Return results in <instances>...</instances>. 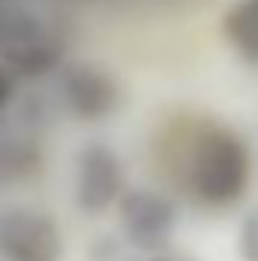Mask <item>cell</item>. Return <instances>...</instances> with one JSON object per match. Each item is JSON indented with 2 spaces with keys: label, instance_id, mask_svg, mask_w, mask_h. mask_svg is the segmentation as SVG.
<instances>
[{
  "label": "cell",
  "instance_id": "cell-9",
  "mask_svg": "<svg viewBox=\"0 0 258 261\" xmlns=\"http://www.w3.org/2000/svg\"><path fill=\"white\" fill-rule=\"evenodd\" d=\"M12 100H15V76L0 64V116L12 107Z\"/></svg>",
  "mask_w": 258,
  "mask_h": 261
},
{
  "label": "cell",
  "instance_id": "cell-4",
  "mask_svg": "<svg viewBox=\"0 0 258 261\" xmlns=\"http://www.w3.org/2000/svg\"><path fill=\"white\" fill-rule=\"evenodd\" d=\"M58 97L79 122H104L122 107V85L113 70L94 61H67L58 70Z\"/></svg>",
  "mask_w": 258,
  "mask_h": 261
},
{
  "label": "cell",
  "instance_id": "cell-2",
  "mask_svg": "<svg viewBox=\"0 0 258 261\" xmlns=\"http://www.w3.org/2000/svg\"><path fill=\"white\" fill-rule=\"evenodd\" d=\"M0 64L12 76L37 79L64 67V46L55 31L31 9H0Z\"/></svg>",
  "mask_w": 258,
  "mask_h": 261
},
{
  "label": "cell",
  "instance_id": "cell-10",
  "mask_svg": "<svg viewBox=\"0 0 258 261\" xmlns=\"http://www.w3.org/2000/svg\"><path fill=\"white\" fill-rule=\"evenodd\" d=\"M149 261H189V258H173V255H152Z\"/></svg>",
  "mask_w": 258,
  "mask_h": 261
},
{
  "label": "cell",
  "instance_id": "cell-1",
  "mask_svg": "<svg viewBox=\"0 0 258 261\" xmlns=\"http://www.w3.org/2000/svg\"><path fill=\"white\" fill-rule=\"evenodd\" d=\"M179 170L189 195L200 206L228 210L246 197L255 161L240 130L203 119L186 134Z\"/></svg>",
  "mask_w": 258,
  "mask_h": 261
},
{
  "label": "cell",
  "instance_id": "cell-3",
  "mask_svg": "<svg viewBox=\"0 0 258 261\" xmlns=\"http://www.w3.org/2000/svg\"><path fill=\"white\" fill-rule=\"evenodd\" d=\"M119 228L131 246L146 255H164L179 228V210L155 189H128L119 200Z\"/></svg>",
  "mask_w": 258,
  "mask_h": 261
},
{
  "label": "cell",
  "instance_id": "cell-6",
  "mask_svg": "<svg viewBox=\"0 0 258 261\" xmlns=\"http://www.w3.org/2000/svg\"><path fill=\"white\" fill-rule=\"evenodd\" d=\"M125 192H128V176L119 152L110 149L107 143L82 146L76 155V179H73L76 206L88 216H100L110 206H119Z\"/></svg>",
  "mask_w": 258,
  "mask_h": 261
},
{
  "label": "cell",
  "instance_id": "cell-8",
  "mask_svg": "<svg viewBox=\"0 0 258 261\" xmlns=\"http://www.w3.org/2000/svg\"><path fill=\"white\" fill-rule=\"evenodd\" d=\"M237 258L258 261V203L240 219V228H237Z\"/></svg>",
  "mask_w": 258,
  "mask_h": 261
},
{
  "label": "cell",
  "instance_id": "cell-5",
  "mask_svg": "<svg viewBox=\"0 0 258 261\" xmlns=\"http://www.w3.org/2000/svg\"><path fill=\"white\" fill-rule=\"evenodd\" d=\"M0 258L61 261L64 234L58 222L37 206H6L0 210Z\"/></svg>",
  "mask_w": 258,
  "mask_h": 261
},
{
  "label": "cell",
  "instance_id": "cell-7",
  "mask_svg": "<svg viewBox=\"0 0 258 261\" xmlns=\"http://www.w3.org/2000/svg\"><path fill=\"white\" fill-rule=\"evenodd\" d=\"M222 34L228 46L258 67V0H237L222 15Z\"/></svg>",
  "mask_w": 258,
  "mask_h": 261
},
{
  "label": "cell",
  "instance_id": "cell-11",
  "mask_svg": "<svg viewBox=\"0 0 258 261\" xmlns=\"http://www.w3.org/2000/svg\"><path fill=\"white\" fill-rule=\"evenodd\" d=\"M6 6H9V3H6V0H0V9H6Z\"/></svg>",
  "mask_w": 258,
  "mask_h": 261
}]
</instances>
